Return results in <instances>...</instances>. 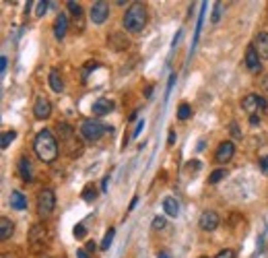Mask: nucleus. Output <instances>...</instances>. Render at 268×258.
I'll use <instances>...</instances> for the list:
<instances>
[{
  "mask_svg": "<svg viewBox=\"0 0 268 258\" xmlns=\"http://www.w3.org/2000/svg\"><path fill=\"white\" fill-rule=\"evenodd\" d=\"M17 167H19V176H21L25 182H31V180H33V172H31V161H29V157H27V155H23L21 159H19Z\"/></svg>",
  "mask_w": 268,
  "mask_h": 258,
  "instance_id": "obj_16",
  "label": "nucleus"
},
{
  "mask_svg": "<svg viewBox=\"0 0 268 258\" xmlns=\"http://www.w3.org/2000/svg\"><path fill=\"white\" fill-rule=\"evenodd\" d=\"M122 25L126 31L130 33H141L146 25V6L143 2H132L122 19Z\"/></svg>",
  "mask_w": 268,
  "mask_h": 258,
  "instance_id": "obj_2",
  "label": "nucleus"
},
{
  "mask_svg": "<svg viewBox=\"0 0 268 258\" xmlns=\"http://www.w3.org/2000/svg\"><path fill=\"white\" fill-rule=\"evenodd\" d=\"M44 258H52V256H44Z\"/></svg>",
  "mask_w": 268,
  "mask_h": 258,
  "instance_id": "obj_47",
  "label": "nucleus"
},
{
  "mask_svg": "<svg viewBox=\"0 0 268 258\" xmlns=\"http://www.w3.org/2000/svg\"><path fill=\"white\" fill-rule=\"evenodd\" d=\"M231 132L235 138H242V132H240V128H237V124H231Z\"/></svg>",
  "mask_w": 268,
  "mask_h": 258,
  "instance_id": "obj_40",
  "label": "nucleus"
},
{
  "mask_svg": "<svg viewBox=\"0 0 268 258\" xmlns=\"http://www.w3.org/2000/svg\"><path fill=\"white\" fill-rule=\"evenodd\" d=\"M81 198H83L85 203H93L95 198H97V188H95L93 184H87L85 190H83V194H81Z\"/></svg>",
  "mask_w": 268,
  "mask_h": 258,
  "instance_id": "obj_21",
  "label": "nucleus"
},
{
  "mask_svg": "<svg viewBox=\"0 0 268 258\" xmlns=\"http://www.w3.org/2000/svg\"><path fill=\"white\" fill-rule=\"evenodd\" d=\"M235 155V145L231 141H223L219 147H217V153H215V159L219 163H229Z\"/></svg>",
  "mask_w": 268,
  "mask_h": 258,
  "instance_id": "obj_9",
  "label": "nucleus"
},
{
  "mask_svg": "<svg viewBox=\"0 0 268 258\" xmlns=\"http://www.w3.org/2000/svg\"><path fill=\"white\" fill-rule=\"evenodd\" d=\"M175 75H171L170 77V83H167V93H165V97H170V93H171V89H173V85H175Z\"/></svg>",
  "mask_w": 268,
  "mask_h": 258,
  "instance_id": "obj_34",
  "label": "nucleus"
},
{
  "mask_svg": "<svg viewBox=\"0 0 268 258\" xmlns=\"http://www.w3.org/2000/svg\"><path fill=\"white\" fill-rule=\"evenodd\" d=\"M85 250H87L89 254H93V252L97 250V244H95L93 240H89V242H87V246H85Z\"/></svg>",
  "mask_w": 268,
  "mask_h": 258,
  "instance_id": "obj_35",
  "label": "nucleus"
},
{
  "mask_svg": "<svg viewBox=\"0 0 268 258\" xmlns=\"http://www.w3.org/2000/svg\"><path fill=\"white\" fill-rule=\"evenodd\" d=\"M33 151L44 163L56 161L58 159V138L54 136V132L48 130V128L39 130L33 141Z\"/></svg>",
  "mask_w": 268,
  "mask_h": 258,
  "instance_id": "obj_1",
  "label": "nucleus"
},
{
  "mask_svg": "<svg viewBox=\"0 0 268 258\" xmlns=\"http://www.w3.org/2000/svg\"><path fill=\"white\" fill-rule=\"evenodd\" d=\"M46 235H48V232L42 223H37L29 230V244H31L33 250H42L44 244H46Z\"/></svg>",
  "mask_w": 268,
  "mask_h": 258,
  "instance_id": "obj_8",
  "label": "nucleus"
},
{
  "mask_svg": "<svg viewBox=\"0 0 268 258\" xmlns=\"http://www.w3.org/2000/svg\"><path fill=\"white\" fill-rule=\"evenodd\" d=\"M225 170H215L211 176H208V184H219L221 180H223V178H225Z\"/></svg>",
  "mask_w": 268,
  "mask_h": 258,
  "instance_id": "obj_27",
  "label": "nucleus"
},
{
  "mask_svg": "<svg viewBox=\"0 0 268 258\" xmlns=\"http://www.w3.org/2000/svg\"><path fill=\"white\" fill-rule=\"evenodd\" d=\"M13 232H15L13 221L8 219V217H2V219H0V240L6 242L8 237H13Z\"/></svg>",
  "mask_w": 268,
  "mask_h": 258,
  "instance_id": "obj_19",
  "label": "nucleus"
},
{
  "mask_svg": "<svg viewBox=\"0 0 268 258\" xmlns=\"http://www.w3.org/2000/svg\"><path fill=\"white\" fill-rule=\"evenodd\" d=\"M186 167H188V170H190V172H194V174H196V172H198V170H200V167H202V163H200V161H190V163H188Z\"/></svg>",
  "mask_w": 268,
  "mask_h": 258,
  "instance_id": "obj_33",
  "label": "nucleus"
},
{
  "mask_svg": "<svg viewBox=\"0 0 268 258\" xmlns=\"http://www.w3.org/2000/svg\"><path fill=\"white\" fill-rule=\"evenodd\" d=\"M2 258H6V256H2Z\"/></svg>",
  "mask_w": 268,
  "mask_h": 258,
  "instance_id": "obj_49",
  "label": "nucleus"
},
{
  "mask_svg": "<svg viewBox=\"0 0 268 258\" xmlns=\"http://www.w3.org/2000/svg\"><path fill=\"white\" fill-rule=\"evenodd\" d=\"M35 4H37L35 15H37L39 19H42V17L48 13V8H49V4H52V2H48V0H39V2H35Z\"/></svg>",
  "mask_w": 268,
  "mask_h": 258,
  "instance_id": "obj_28",
  "label": "nucleus"
},
{
  "mask_svg": "<svg viewBox=\"0 0 268 258\" xmlns=\"http://www.w3.org/2000/svg\"><path fill=\"white\" fill-rule=\"evenodd\" d=\"M66 6H68V11H71V13L78 19V21H81V17H83V6L78 4V2H74V0H68Z\"/></svg>",
  "mask_w": 268,
  "mask_h": 258,
  "instance_id": "obj_24",
  "label": "nucleus"
},
{
  "mask_svg": "<svg viewBox=\"0 0 268 258\" xmlns=\"http://www.w3.org/2000/svg\"><path fill=\"white\" fill-rule=\"evenodd\" d=\"M6 66H8V60L2 56V58H0V73H2V75L6 73Z\"/></svg>",
  "mask_w": 268,
  "mask_h": 258,
  "instance_id": "obj_37",
  "label": "nucleus"
},
{
  "mask_svg": "<svg viewBox=\"0 0 268 258\" xmlns=\"http://www.w3.org/2000/svg\"><path fill=\"white\" fill-rule=\"evenodd\" d=\"M107 184H110V176H103V182H101V190H107Z\"/></svg>",
  "mask_w": 268,
  "mask_h": 258,
  "instance_id": "obj_41",
  "label": "nucleus"
},
{
  "mask_svg": "<svg viewBox=\"0 0 268 258\" xmlns=\"http://www.w3.org/2000/svg\"><path fill=\"white\" fill-rule=\"evenodd\" d=\"M8 201H11V206H13L15 211H25L27 209V198L19 190H13L11 196H8Z\"/></svg>",
  "mask_w": 268,
  "mask_h": 258,
  "instance_id": "obj_18",
  "label": "nucleus"
},
{
  "mask_svg": "<svg viewBox=\"0 0 268 258\" xmlns=\"http://www.w3.org/2000/svg\"><path fill=\"white\" fill-rule=\"evenodd\" d=\"M260 170H262V174L268 178V155L260 159Z\"/></svg>",
  "mask_w": 268,
  "mask_h": 258,
  "instance_id": "obj_32",
  "label": "nucleus"
},
{
  "mask_svg": "<svg viewBox=\"0 0 268 258\" xmlns=\"http://www.w3.org/2000/svg\"><path fill=\"white\" fill-rule=\"evenodd\" d=\"M264 89H266V91H268V78H264Z\"/></svg>",
  "mask_w": 268,
  "mask_h": 258,
  "instance_id": "obj_46",
  "label": "nucleus"
},
{
  "mask_svg": "<svg viewBox=\"0 0 268 258\" xmlns=\"http://www.w3.org/2000/svg\"><path fill=\"white\" fill-rule=\"evenodd\" d=\"M136 116H138V112H132V114H130V120H128V122H134V120H136Z\"/></svg>",
  "mask_w": 268,
  "mask_h": 258,
  "instance_id": "obj_44",
  "label": "nucleus"
},
{
  "mask_svg": "<svg viewBox=\"0 0 268 258\" xmlns=\"http://www.w3.org/2000/svg\"><path fill=\"white\" fill-rule=\"evenodd\" d=\"M107 19H110V4L103 2V0H97L91 6V21L95 25H103Z\"/></svg>",
  "mask_w": 268,
  "mask_h": 258,
  "instance_id": "obj_7",
  "label": "nucleus"
},
{
  "mask_svg": "<svg viewBox=\"0 0 268 258\" xmlns=\"http://www.w3.org/2000/svg\"><path fill=\"white\" fill-rule=\"evenodd\" d=\"M54 209H56V194H54V190H49V188L39 190L37 192V215L42 217V219H48V217L54 213Z\"/></svg>",
  "mask_w": 268,
  "mask_h": 258,
  "instance_id": "obj_4",
  "label": "nucleus"
},
{
  "mask_svg": "<svg viewBox=\"0 0 268 258\" xmlns=\"http://www.w3.org/2000/svg\"><path fill=\"white\" fill-rule=\"evenodd\" d=\"M221 15H223V2H215L211 23H219V21H221Z\"/></svg>",
  "mask_w": 268,
  "mask_h": 258,
  "instance_id": "obj_26",
  "label": "nucleus"
},
{
  "mask_svg": "<svg viewBox=\"0 0 268 258\" xmlns=\"http://www.w3.org/2000/svg\"><path fill=\"white\" fill-rule=\"evenodd\" d=\"M192 118V107L188 103H180L177 107V120H190Z\"/></svg>",
  "mask_w": 268,
  "mask_h": 258,
  "instance_id": "obj_22",
  "label": "nucleus"
},
{
  "mask_svg": "<svg viewBox=\"0 0 268 258\" xmlns=\"http://www.w3.org/2000/svg\"><path fill=\"white\" fill-rule=\"evenodd\" d=\"M159 258H170V254H167V252H159Z\"/></svg>",
  "mask_w": 268,
  "mask_h": 258,
  "instance_id": "obj_45",
  "label": "nucleus"
},
{
  "mask_svg": "<svg viewBox=\"0 0 268 258\" xmlns=\"http://www.w3.org/2000/svg\"><path fill=\"white\" fill-rule=\"evenodd\" d=\"M48 85H49V89H52L54 93H62V91H64V78L60 77V73H58L56 68H52V71H49Z\"/></svg>",
  "mask_w": 268,
  "mask_h": 258,
  "instance_id": "obj_15",
  "label": "nucleus"
},
{
  "mask_svg": "<svg viewBox=\"0 0 268 258\" xmlns=\"http://www.w3.org/2000/svg\"><path fill=\"white\" fill-rule=\"evenodd\" d=\"M219 223H221V219L215 211H204L200 215V219H198V225H200L202 232H215L217 227H219Z\"/></svg>",
  "mask_w": 268,
  "mask_h": 258,
  "instance_id": "obj_10",
  "label": "nucleus"
},
{
  "mask_svg": "<svg viewBox=\"0 0 268 258\" xmlns=\"http://www.w3.org/2000/svg\"><path fill=\"white\" fill-rule=\"evenodd\" d=\"M161 205H163V211L170 215V217H175L177 213H180V205H177V201H175L173 196H165Z\"/></svg>",
  "mask_w": 268,
  "mask_h": 258,
  "instance_id": "obj_20",
  "label": "nucleus"
},
{
  "mask_svg": "<svg viewBox=\"0 0 268 258\" xmlns=\"http://www.w3.org/2000/svg\"><path fill=\"white\" fill-rule=\"evenodd\" d=\"M15 136H17L15 130H6V132H2V138H0V147L6 149L8 145H11V143L15 141Z\"/></svg>",
  "mask_w": 268,
  "mask_h": 258,
  "instance_id": "obj_25",
  "label": "nucleus"
},
{
  "mask_svg": "<svg viewBox=\"0 0 268 258\" xmlns=\"http://www.w3.org/2000/svg\"><path fill=\"white\" fill-rule=\"evenodd\" d=\"M250 124H252V126L260 124V116H250Z\"/></svg>",
  "mask_w": 268,
  "mask_h": 258,
  "instance_id": "obj_42",
  "label": "nucleus"
},
{
  "mask_svg": "<svg viewBox=\"0 0 268 258\" xmlns=\"http://www.w3.org/2000/svg\"><path fill=\"white\" fill-rule=\"evenodd\" d=\"M165 223H167V221H165V217L157 215L155 219H153V225H151V227H153V232H159V230H163V227H165Z\"/></svg>",
  "mask_w": 268,
  "mask_h": 258,
  "instance_id": "obj_30",
  "label": "nucleus"
},
{
  "mask_svg": "<svg viewBox=\"0 0 268 258\" xmlns=\"http://www.w3.org/2000/svg\"><path fill=\"white\" fill-rule=\"evenodd\" d=\"M136 203H138V198L134 196V198H132V203H130V211H132V209H134V206H136Z\"/></svg>",
  "mask_w": 268,
  "mask_h": 258,
  "instance_id": "obj_43",
  "label": "nucleus"
},
{
  "mask_svg": "<svg viewBox=\"0 0 268 258\" xmlns=\"http://www.w3.org/2000/svg\"><path fill=\"white\" fill-rule=\"evenodd\" d=\"M56 132H58V136H60V143L66 147V151L71 153L73 157H81V155H83V143L76 141L74 128H73L71 124L60 122V124L56 126Z\"/></svg>",
  "mask_w": 268,
  "mask_h": 258,
  "instance_id": "obj_3",
  "label": "nucleus"
},
{
  "mask_svg": "<svg viewBox=\"0 0 268 258\" xmlns=\"http://www.w3.org/2000/svg\"><path fill=\"white\" fill-rule=\"evenodd\" d=\"M143 128H145V120H138V124H136V128H134V132H132V136H138L143 132Z\"/></svg>",
  "mask_w": 268,
  "mask_h": 258,
  "instance_id": "obj_36",
  "label": "nucleus"
},
{
  "mask_svg": "<svg viewBox=\"0 0 268 258\" xmlns=\"http://www.w3.org/2000/svg\"><path fill=\"white\" fill-rule=\"evenodd\" d=\"M68 31V17L66 15H58L56 17V23H54V35L56 39H64Z\"/></svg>",
  "mask_w": 268,
  "mask_h": 258,
  "instance_id": "obj_17",
  "label": "nucleus"
},
{
  "mask_svg": "<svg viewBox=\"0 0 268 258\" xmlns=\"http://www.w3.org/2000/svg\"><path fill=\"white\" fill-rule=\"evenodd\" d=\"M73 235L76 237V240H85V235H87V230H85V225H83V223L74 225V230H73Z\"/></svg>",
  "mask_w": 268,
  "mask_h": 258,
  "instance_id": "obj_29",
  "label": "nucleus"
},
{
  "mask_svg": "<svg viewBox=\"0 0 268 258\" xmlns=\"http://www.w3.org/2000/svg\"><path fill=\"white\" fill-rule=\"evenodd\" d=\"M49 114H52V103L46 97H37V102L33 105V116L37 120H48Z\"/></svg>",
  "mask_w": 268,
  "mask_h": 258,
  "instance_id": "obj_12",
  "label": "nucleus"
},
{
  "mask_svg": "<svg viewBox=\"0 0 268 258\" xmlns=\"http://www.w3.org/2000/svg\"><path fill=\"white\" fill-rule=\"evenodd\" d=\"M254 48L262 60H268V31H260L254 39Z\"/></svg>",
  "mask_w": 268,
  "mask_h": 258,
  "instance_id": "obj_14",
  "label": "nucleus"
},
{
  "mask_svg": "<svg viewBox=\"0 0 268 258\" xmlns=\"http://www.w3.org/2000/svg\"><path fill=\"white\" fill-rule=\"evenodd\" d=\"M260 60H262V58L258 56L254 44L247 46V50H245V66H247V71H250V73H260L262 71Z\"/></svg>",
  "mask_w": 268,
  "mask_h": 258,
  "instance_id": "obj_11",
  "label": "nucleus"
},
{
  "mask_svg": "<svg viewBox=\"0 0 268 258\" xmlns=\"http://www.w3.org/2000/svg\"><path fill=\"white\" fill-rule=\"evenodd\" d=\"M200 258H208V256H200Z\"/></svg>",
  "mask_w": 268,
  "mask_h": 258,
  "instance_id": "obj_48",
  "label": "nucleus"
},
{
  "mask_svg": "<svg viewBox=\"0 0 268 258\" xmlns=\"http://www.w3.org/2000/svg\"><path fill=\"white\" fill-rule=\"evenodd\" d=\"M217 258H235V252L231 250V248H225V250H221L219 254H217Z\"/></svg>",
  "mask_w": 268,
  "mask_h": 258,
  "instance_id": "obj_31",
  "label": "nucleus"
},
{
  "mask_svg": "<svg viewBox=\"0 0 268 258\" xmlns=\"http://www.w3.org/2000/svg\"><path fill=\"white\" fill-rule=\"evenodd\" d=\"M242 107H244V112H247L250 116H258L260 112H264L268 103H266V99L262 95H256V93H250V95H245L242 99Z\"/></svg>",
  "mask_w": 268,
  "mask_h": 258,
  "instance_id": "obj_6",
  "label": "nucleus"
},
{
  "mask_svg": "<svg viewBox=\"0 0 268 258\" xmlns=\"http://www.w3.org/2000/svg\"><path fill=\"white\" fill-rule=\"evenodd\" d=\"M175 138H177V134H175V130H170V138H167V145H173L175 143Z\"/></svg>",
  "mask_w": 268,
  "mask_h": 258,
  "instance_id": "obj_39",
  "label": "nucleus"
},
{
  "mask_svg": "<svg viewBox=\"0 0 268 258\" xmlns=\"http://www.w3.org/2000/svg\"><path fill=\"white\" fill-rule=\"evenodd\" d=\"M76 258H91V256H89V252L85 250V248H78V250H76Z\"/></svg>",
  "mask_w": 268,
  "mask_h": 258,
  "instance_id": "obj_38",
  "label": "nucleus"
},
{
  "mask_svg": "<svg viewBox=\"0 0 268 258\" xmlns=\"http://www.w3.org/2000/svg\"><path fill=\"white\" fill-rule=\"evenodd\" d=\"M114 235H116V230H114V227H110V230L105 232V235H103V242H101V250H103V252L110 250V246H112V242H114Z\"/></svg>",
  "mask_w": 268,
  "mask_h": 258,
  "instance_id": "obj_23",
  "label": "nucleus"
},
{
  "mask_svg": "<svg viewBox=\"0 0 268 258\" xmlns=\"http://www.w3.org/2000/svg\"><path fill=\"white\" fill-rule=\"evenodd\" d=\"M114 102L112 99H105V97H101V99H97V102L93 103V107H91V112H93V116L95 118H101V116H107L110 112H114Z\"/></svg>",
  "mask_w": 268,
  "mask_h": 258,
  "instance_id": "obj_13",
  "label": "nucleus"
},
{
  "mask_svg": "<svg viewBox=\"0 0 268 258\" xmlns=\"http://www.w3.org/2000/svg\"><path fill=\"white\" fill-rule=\"evenodd\" d=\"M107 130L112 132V128L103 126L99 120H85V122H83V126H81V136L85 138L87 143H97L99 138H101Z\"/></svg>",
  "mask_w": 268,
  "mask_h": 258,
  "instance_id": "obj_5",
  "label": "nucleus"
}]
</instances>
